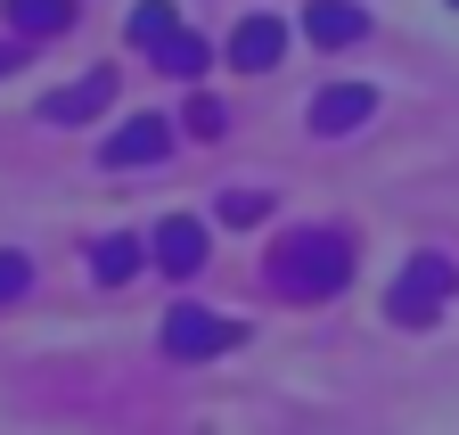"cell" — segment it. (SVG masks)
<instances>
[{
    "mask_svg": "<svg viewBox=\"0 0 459 435\" xmlns=\"http://www.w3.org/2000/svg\"><path fill=\"white\" fill-rule=\"evenodd\" d=\"M344 280H353V255H344V239H328V231H296V239L271 247V288L287 304H320Z\"/></svg>",
    "mask_w": 459,
    "mask_h": 435,
    "instance_id": "obj_1",
    "label": "cell"
},
{
    "mask_svg": "<svg viewBox=\"0 0 459 435\" xmlns=\"http://www.w3.org/2000/svg\"><path fill=\"white\" fill-rule=\"evenodd\" d=\"M451 288H459V271H451L443 255H411V263H402V280H394V296H385V320H402V329H427V320L443 312Z\"/></svg>",
    "mask_w": 459,
    "mask_h": 435,
    "instance_id": "obj_2",
    "label": "cell"
},
{
    "mask_svg": "<svg viewBox=\"0 0 459 435\" xmlns=\"http://www.w3.org/2000/svg\"><path fill=\"white\" fill-rule=\"evenodd\" d=\"M164 345L181 353V361H213V353H230V345H238V329H230L221 312H197V304H172V312H164Z\"/></svg>",
    "mask_w": 459,
    "mask_h": 435,
    "instance_id": "obj_3",
    "label": "cell"
},
{
    "mask_svg": "<svg viewBox=\"0 0 459 435\" xmlns=\"http://www.w3.org/2000/svg\"><path fill=\"white\" fill-rule=\"evenodd\" d=\"M172 156V124L164 116H132V124H115L107 148H99V165L107 173H124V165H164Z\"/></svg>",
    "mask_w": 459,
    "mask_h": 435,
    "instance_id": "obj_4",
    "label": "cell"
},
{
    "mask_svg": "<svg viewBox=\"0 0 459 435\" xmlns=\"http://www.w3.org/2000/svg\"><path fill=\"white\" fill-rule=\"evenodd\" d=\"M156 263L172 271V280H197L205 271V222L197 213H172V222L156 231Z\"/></svg>",
    "mask_w": 459,
    "mask_h": 435,
    "instance_id": "obj_5",
    "label": "cell"
},
{
    "mask_svg": "<svg viewBox=\"0 0 459 435\" xmlns=\"http://www.w3.org/2000/svg\"><path fill=\"white\" fill-rule=\"evenodd\" d=\"M377 116V91L369 83H336V91H320L312 99V132L328 140V132H353V124H369Z\"/></svg>",
    "mask_w": 459,
    "mask_h": 435,
    "instance_id": "obj_6",
    "label": "cell"
},
{
    "mask_svg": "<svg viewBox=\"0 0 459 435\" xmlns=\"http://www.w3.org/2000/svg\"><path fill=\"white\" fill-rule=\"evenodd\" d=\"M279 58H287V25L279 17H247L238 41H230V66H238V74H271Z\"/></svg>",
    "mask_w": 459,
    "mask_h": 435,
    "instance_id": "obj_7",
    "label": "cell"
},
{
    "mask_svg": "<svg viewBox=\"0 0 459 435\" xmlns=\"http://www.w3.org/2000/svg\"><path fill=\"white\" fill-rule=\"evenodd\" d=\"M107 99H115V74L99 66V74H82L74 91H57V99H41V124H91V116H99Z\"/></svg>",
    "mask_w": 459,
    "mask_h": 435,
    "instance_id": "obj_8",
    "label": "cell"
},
{
    "mask_svg": "<svg viewBox=\"0 0 459 435\" xmlns=\"http://www.w3.org/2000/svg\"><path fill=\"white\" fill-rule=\"evenodd\" d=\"M304 33H312L320 49H344V41L369 33V17L353 9V0H312V9H304Z\"/></svg>",
    "mask_w": 459,
    "mask_h": 435,
    "instance_id": "obj_9",
    "label": "cell"
},
{
    "mask_svg": "<svg viewBox=\"0 0 459 435\" xmlns=\"http://www.w3.org/2000/svg\"><path fill=\"white\" fill-rule=\"evenodd\" d=\"M9 25H17L25 41H41V33H66V25H74V0H9Z\"/></svg>",
    "mask_w": 459,
    "mask_h": 435,
    "instance_id": "obj_10",
    "label": "cell"
},
{
    "mask_svg": "<svg viewBox=\"0 0 459 435\" xmlns=\"http://www.w3.org/2000/svg\"><path fill=\"white\" fill-rule=\"evenodd\" d=\"M140 263H148V247H140V239H99V247H91V271H99L107 288L140 280Z\"/></svg>",
    "mask_w": 459,
    "mask_h": 435,
    "instance_id": "obj_11",
    "label": "cell"
},
{
    "mask_svg": "<svg viewBox=\"0 0 459 435\" xmlns=\"http://www.w3.org/2000/svg\"><path fill=\"white\" fill-rule=\"evenodd\" d=\"M124 33H132L140 49H164L172 33H181V17H172V0H140V9L124 17Z\"/></svg>",
    "mask_w": 459,
    "mask_h": 435,
    "instance_id": "obj_12",
    "label": "cell"
},
{
    "mask_svg": "<svg viewBox=\"0 0 459 435\" xmlns=\"http://www.w3.org/2000/svg\"><path fill=\"white\" fill-rule=\"evenodd\" d=\"M156 58H164V74H205V66H213V41H205V33H172Z\"/></svg>",
    "mask_w": 459,
    "mask_h": 435,
    "instance_id": "obj_13",
    "label": "cell"
},
{
    "mask_svg": "<svg viewBox=\"0 0 459 435\" xmlns=\"http://www.w3.org/2000/svg\"><path fill=\"white\" fill-rule=\"evenodd\" d=\"M263 213H271V197H255V189H230V197H221V222H230V231H255Z\"/></svg>",
    "mask_w": 459,
    "mask_h": 435,
    "instance_id": "obj_14",
    "label": "cell"
},
{
    "mask_svg": "<svg viewBox=\"0 0 459 435\" xmlns=\"http://www.w3.org/2000/svg\"><path fill=\"white\" fill-rule=\"evenodd\" d=\"M25 288H33V263L25 255H0V304H17Z\"/></svg>",
    "mask_w": 459,
    "mask_h": 435,
    "instance_id": "obj_15",
    "label": "cell"
},
{
    "mask_svg": "<svg viewBox=\"0 0 459 435\" xmlns=\"http://www.w3.org/2000/svg\"><path fill=\"white\" fill-rule=\"evenodd\" d=\"M189 132H221V107L213 99H189Z\"/></svg>",
    "mask_w": 459,
    "mask_h": 435,
    "instance_id": "obj_16",
    "label": "cell"
},
{
    "mask_svg": "<svg viewBox=\"0 0 459 435\" xmlns=\"http://www.w3.org/2000/svg\"><path fill=\"white\" fill-rule=\"evenodd\" d=\"M17 58H25V49H17V41H0V74H17Z\"/></svg>",
    "mask_w": 459,
    "mask_h": 435,
    "instance_id": "obj_17",
    "label": "cell"
},
{
    "mask_svg": "<svg viewBox=\"0 0 459 435\" xmlns=\"http://www.w3.org/2000/svg\"><path fill=\"white\" fill-rule=\"evenodd\" d=\"M451 9H459V0H451Z\"/></svg>",
    "mask_w": 459,
    "mask_h": 435,
    "instance_id": "obj_18",
    "label": "cell"
}]
</instances>
